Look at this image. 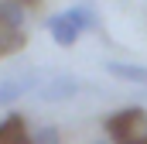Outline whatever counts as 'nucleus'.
Masks as SVG:
<instances>
[{
    "instance_id": "20e7f679",
    "label": "nucleus",
    "mask_w": 147,
    "mask_h": 144,
    "mask_svg": "<svg viewBox=\"0 0 147 144\" xmlns=\"http://www.w3.org/2000/svg\"><path fill=\"white\" fill-rule=\"evenodd\" d=\"M45 28H48V35L55 38V45H62V48H69V45L79 41V31H75V24L65 14H51V17L45 21Z\"/></svg>"
},
{
    "instance_id": "39448f33",
    "label": "nucleus",
    "mask_w": 147,
    "mask_h": 144,
    "mask_svg": "<svg viewBox=\"0 0 147 144\" xmlns=\"http://www.w3.org/2000/svg\"><path fill=\"white\" fill-rule=\"evenodd\" d=\"M0 144H31L28 130H24V117L10 113L0 120Z\"/></svg>"
},
{
    "instance_id": "f03ea898",
    "label": "nucleus",
    "mask_w": 147,
    "mask_h": 144,
    "mask_svg": "<svg viewBox=\"0 0 147 144\" xmlns=\"http://www.w3.org/2000/svg\"><path fill=\"white\" fill-rule=\"evenodd\" d=\"M79 89H82V82H79L75 75L58 72V75H51L48 82L38 86V96H41V103H65V100H72Z\"/></svg>"
},
{
    "instance_id": "1a4fd4ad",
    "label": "nucleus",
    "mask_w": 147,
    "mask_h": 144,
    "mask_svg": "<svg viewBox=\"0 0 147 144\" xmlns=\"http://www.w3.org/2000/svg\"><path fill=\"white\" fill-rule=\"evenodd\" d=\"M0 17L10 21V24H17V28H24L28 10H24V3H17V0H0Z\"/></svg>"
},
{
    "instance_id": "9b49d317",
    "label": "nucleus",
    "mask_w": 147,
    "mask_h": 144,
    "mask_svg": "<svg viewBox=\"0 0 147 144\" xmlns=\"http://www.w3.org/2000/svg\"><path fill=\"white\" fill-rule=\"evenodd\" d=\"M17 3H38V0H17Z\"/></svg>"
},
{
    "instance_id": "f8f14e48",
    "label": "nucleus",
    "mask_w": 147,
    "mask_h": 144,
    "mask_svg": "<svg viewBox=\"0 0 147 144\" xmlns=\"http://www.w3.org/2000/svg\"><path fill=\"white\" fill-rule=\"evenodd\" d=\"M92 144H110V141H92Z\"/></svg>"
},
{
    "instance_id": "7ed1b4c3",
    "label": "nucleus",
    "mask_w": 147,
    "mask_h": 144,
    "mask_svg": "<svg viewBox=\"0 0 147 144\" xmlns=\"http://www.w3.org/2000/svg\"><path fill=\"white\" fill-rule=\"evenodd\" d=\"M28 89H38V72H21V75H7V79H0V107L21 100Z\"/></svg>"
},
{
    "instance_id": "6e6552de",
    "label": "nucleus",
    "mask_w": 147,
    "mask_h": 144,
    "mask_svg": "<svg viewBox=\"0 0 147 144\" xmlns=\"http://www.w3.org/2000/svg\"><path fill=\"white\" fill-rule=\"evenodd\" d=\"M21 45H24V28H17V24H10V21L0 17V55H10Z\"/></svg>"
},
{
    "instance_id": "0eeeda50",
    "label": "nucleus",
    "mask_w": 147,
    "mask_h": 144,
    "mask_svg": "<svg viewBox=\"0 0 147 144\" xmlns=\"http://www.w3.org/2000/svg\"><path fill=\"white\" fill-rule=\"evenodd\" d=\"M65 17L75 24V31H79V35H82V31H96V28H99V17H96V10H92V7H82V3L69 7V10H65Z\"/></svg>"
},
{
    "instance_id": "423d86ee",
    "label": "nucleus",
    "mask_w": 147,
    "mask_h": 144,
    "mask_svg": "<svg viewBox=\"0 0 147 144\" xmlns=\"http://www.w3.org/2000/svg\"><path fill=\"white\" fill-rule=\"evenodd\" d=\"M106 72L123 79V82H134V86H147V65L137 62H106Z\"/></svg>"
},
{
    "instance_id": "9d476101",
    "label": "nucleus",
    "mask_w": 147,
    "mask_h": 144,
    "mask_svg": "<svg viewBox=\"0 0 147 144\" xmlns=\"http://www.w3.org/2000/svg\"><path fill=\"white\" fill-rule=\"evenodd\" d=\"M31 144H62V134H58V127L45 124V127H38L31 134Z\"/></svg>"
},
{
    "instance_id": "f257e3e1",
    "label": "nucleus",
    "mask_w": 147,
    "mask_h": 144,
    "mask_svg": "<svg viewBox=\"0 0 147 144\" xmlns=\"http://www.w3.org/2000/svg\"><path fill=\"white\" fill-rule=\"evenodd\" d=\"M106 130L113 144H147V110L144 107H123L106 117Z\"/></svg>"
}]
</instances>
